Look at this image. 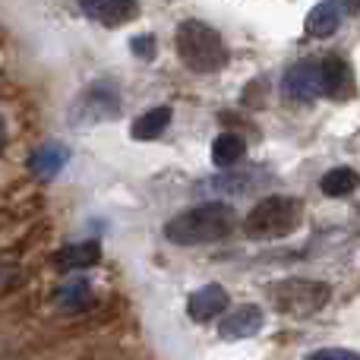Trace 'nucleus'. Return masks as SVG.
<instances>
[{
    "mask_svg": "<svg viewBox=\"0 0 360 360\" xmlns=\"http://www.w3.org/2000/svg\"><path fill=\"white\" fill-rule=\"evenodd\" d=\"M237 215L231 205L224 202H202L193 209L174 215L165 224V237L174 247H205V243H218L234 231Z\"/></svg>",
    "mask_w": 360,
    "mask_h": 360,
    "instance_id": "1",
    "label": "nucleus"
},
{
    "mask_svg": "<svg viewBox=\"0 0 360 360\" xmlns=\"http://www.w3.org/2000/svg\"><path fill=\"white\" fill-rule=\"evenodd\" d=\"M174 48L184 67L193 73H218L228 67V44H224L221 32H215L209 22H199V19H186L177 25Z\"/></svg>",
    "mask_w": 360,
    "mask_h": 360,
    "instance_id": "2",
    "label": "nucleus"
},
{
    "mask_svg": "<svg viewBox=\"0 0 360 360\" xmlns=\"http://www.w3.org/2000/svg\"><path fill=\"white\" fill-rule=\"evenodd\" d=\"M304 221V205L294 196H266L250 209L247 221H243V231L247 237H256V240H278V237H288L300 228Z\"/></svg>",
    "mask_w": 360,
    "mask_h": 360,
    "instance_id": "3",
    "label": "nucleus"
},
{
    "mask_svg": "<svg viewBox=\"0 0 360 360\" xmlns=\"http://www.w3.org/2000/svg\"><path fill=\"white\" fill-rule=\"evenodd\" d=\"M275 307L281 313H291V316H310V313L323 310L329 304V285L323 281H310V278H285L278 285L269 288Z\"/></svg>",
    "mask_w": 360,
    "mask_h": 360,
    "instance_id": "4",
    "label": "nucleus"
},
{
    "mask_svg": "<svg viewBox=\"0 0 360 360\" xmlns=\"http://www.w3.org/2000/svg\"><path fill=\"white\" fill-rule=\"evenodd\" d=\"M319 73H323V95L335 101H348L357 95V79H354V70L345 57L329 54L319 60Z\"/></svg>",
    "mask_w": 360,
    "mask_h": 360,
    "instance_id": "5",
    "label": "nucleus"
},
{
    "mask_svg": "<svg viewBox=\"0 0 360 360\" xmlns=\"http://www.w3.org/2000/svg\"><path fill=\"white\" fill-rule=\"evenodd\" d=\"M281 89H285L288 98L294 101H313L323 95V73H319V60H304L294 63L291 70L281 79Z\"/></svg>",
    "mask_w": 360,
    "mask_h": 360,
    "instance_id": "6",
    "label": "nucleus"
},
{
    "mask_svg": "<svg viewBox=\"0 0 360 360\" xmlns=\"http://www.w3.org/2000/svg\"><path fill=\"white\" fill-rule=\"evenodd\" d=\"M262 326H266V313L256 304H243V307H234V310L221 313L218 335H221L224 342H240V338H253Z\"/></svg>",
    "mask_w": 360,
    "mask_h": 360,
    "instance_id": "7",
    "label": "nucleus"
},
{
    "mask_svg": "<svg viewBox=\"0 0 360 360\" xmlns=\"http://www.w3.org/2000/svg\"><path fill=\"white\" fill-rule=\"evenodd\" d=\"M117 111H120V92L114 86H108V82L86 89L82 98L76 101V114H86L89 120H111Z\"/></svg>",
    "mask_w": 360,
    "mask_h": 360,
    "instance_id": "8",
    "label": "nucleus"
},
{
    "mask_svg": "<svg viewBox=\"0 0 360 360\" xmlns=\"http://www.w3.org/2000/svg\"><path fill=\"white\" fill-rule=\"evenodd\" d=\"M228 310V291L221 285H202L186 297V313H190L196 323H209V319H218Z\"/></svg>",
    "mask_w": 360,
    "mask_h": 360,
    "instance_id": "9",
    "label": "nucleus"
},
{
    "mask_svg": "<svg viewBox=\"0 0 360 360\" xmlns=\"http://www.w3.org/2000/svg\"><path fill=\"white\" fill-rule=\"evenodd\" d=\"M101 259V247L95 240H82V243H67L54 253V266L60 272H79V269H89Z\"/></svg>",
    "mask_w": 360,
    "mask_h": 360,
    "instance_id": "10",
    "label": "nucleus"
},
{
    "mask_svg": "<svg viewBox=\"0 0 360 360\" xmlns=\"http://www.w3.org/2000/svg\"><path fill=\"white\" fill-rule=\"evenodd\" d=\"M342 25V0H319L307 16V32L313 38H329Z\"/></svg>",
    "mask_w": 360,
    "mask_h": 360,
    "instance_id": "11",
    "label": "nucleus"
},
{
    "mask_svg": "<svg viewBox=\"0 0 360 360\" xmlns=\"http://www.w3.org/2000/svg\"><path fill=\"white\" fill-rule=\"evenodd\" d=\"M171 117H174V111H171L168 105H158V108H152V111L139 114L130 127L133 139H139V143H146V139H158L171 127Z\"/></svg>",
    "mask_w": 360,
    "mask_h": 360,
    "instance_id": "12",
    "label": "nucleus"
},
{
    "mask_svg": "<svg viewBox=\"0 0 360 360\" xmlns=\"http://www.w3.org/2000/svg\"><path fill=\"white\" fill-rule=\"evenodd\" d=\"M67 158H70V152L63 149L60 143H44L41 149L32 152L29 168H32V174H35V177L48 180V177H54L63 165H67Z\"/></svg>",
    "mask_w": 360,
    "mask_h": 360,
    "instance_id": "13",
    "label": "nucleus"
},
{
    "mask_svg": "<svg viewBox=\"0 0 360 360\" xmlns=\"http://www.w3.org/2000/svg\"><path fill=\"white\" fill-rule=\"evenodd\" d=\"M139 16V0H101V6L95 10V19L108 29L127 25Z\"/></svg>",
    "mask_w": 360,
    "mask_h": 360,
    "instance_id": "14",
    "label": "nucleus"
},
{
    "mask_svg": "<svg viewBox=\"0 0 360 360\" xmlns=\"http://www.w3.org/2000/svg\"><path fill=\"white\" fill-rule=\"evenodd\" d=\"M357 186H360V174L354 168H332L329 174H323V180H319V190L332 199L351 196Z\"/></svg>",
    "mask_w": 360,
    "mask_h": 360,
    "instance_id": "15",
    "label": "nucleus"
},
{
    "mask_svg": "<svg viewBox=\"0 0 360 360\" xmlns=\"http://www.w3.org/2000/svg\"><path fill=\"white\" fill-rule=\"evenodd\" d=\"M243 152H247V146H243V139L237 133H218L215 143H212V162L218 168H231V165H237L243 158Z\"/></svg>",
    "mask_w": 360,
    "mask_h": 360,
    "instance_id": "16",
    "label": "nucleus"
},
{
    "mask_svg": "<svg viewBox=\"0 0 360 360\" xmlns=\"http://www.w3.org/2000/svg\"><path fill=\"white\" fill-rule=\"evenodd\" d=\"M57 304L63 310H82V307L92 304V288L86 281H73V285L57 288Z\"/></svg>",
    "mask_w": 360,
    "mask_h": 360,
    "instance_id": "17",
    "label": "nucleus"
},
{
    "mask_svg": "<svg viewBox=\"0 0 360 360\" xmlns=\"http://www.w3.org/2000/svg\"><path fill=\"white\" fill-rule=\"evenodd\" d=\"M130 48H133V54H136L139 60H155L158 44H155V35H136L130 41Z\"/></svg>",
    "mask_w": 360,
    "mask_h": 360,
    "instance_id": "18",
    "label": "nucleus"
},
{
    "mask_svg": "<svg viewBox=\"0 0 360 360\" xmlns=\"http://www.w3.org/2000/svg\"><path fill=\"white\" fill-rule=\"evenodd\" d=\"M307 360H360V354L351 348H319L307 354Z\"/></svg>",
    "mask_w": 360,
    "mask_h": 360,
    "instance_id": "19",
    "label": "nucleus"
},
{
    "mask_svg": "<svg viewBox=\"0 0 360 360\" xmlns=\"http://www.w3.org/2000/svg\"><path fill=\"white\" fill-rule=\"evenodd\" d=\"M79 6L89 13V16H95V10L101 6V0H79Z\"/></svg>",
    "mask_w": 360,
    "mask_h": 360,
    "instance_id": "20",
    "label": "nucleus"
},
{
    "mask_svg": "<svg viewBox=\"0 0 360 360\" xmlns=\"http://www.w3.org/2000/svg\"><path fill=\"white\" fill-rule=\"evenodd\" d=\"M4 146H6V120L0 117V149H4Z\"/></svg>",
    "mask_w": 360,
    "mask_h": 360,
    "instance_id": "21",
    "label": "nucleus"
},
{
    "mask_svg": "<svg viewBox=\"0 0 360 360\" xmlns=\"http://www.w3.org/2000/svg\"><path fill=\"white\" fill-rule=\"evenodd\" d=\"M345 4H348V6H360V0H345Z\"/></svg>",
    "mask_w": 360,
    "mask_h": 360,
    "instance_id": "22",
    "label": "nucleus"
}]
</instances>
